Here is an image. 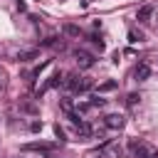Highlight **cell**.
Masks as SVG:
<instances>
[{
	"label": "cell",
	"mask_w": 158,
	"mask_h": 158,
	"mask_svg": "<svg viewBox=\"0 0 158 158\" xmlns=\"http://www.w3.org/2000/svg\"><path fill=\"white\" fill-rule=\"evenodd\" d=\"M89 104H91V106H99V109H101V106H104V104H106V99H101V96H99V94H94V96H91V101H89Z\"/></svg>",
	"instance_id": "obj_16"
},
{
	"label": "cell",
	"mask_w": 158,
	"mask_h": 158,
	"mask_svg": "<svg viewBox=\"0 0 158 158\" xmlns=\"http://www.w3.org/2000/svg\"><path fill=\"white\" fill-rule=\"evenodd\" d=\"M54 136H57V138H59V141H67V138H64V128H62V126H59V123H57V126H54Z\"/></svg>",
	"instance_id": "obj_18"
},
{
	"label": "cell",
	"mask_w": 158,
	"mask_h": 158,
	"mask_svg": "<svg viewBox=\"0 0 158 158\" xmlns=\"http://www.w3.org/2000/svg\"><path fill=\"white\" fill-rule=\"evenodd\" d=\"M133 77H136L138 81H146V79L151 77V64H148V62H141V64H136V69H133Z\"/></svg>",
	"instance_id": "obj_5"
},
{
	"label": "cell",
	"mask_w": 158,
	"mask_h": 158,
	"mask_svg": "<svg viewBox=\"0 0 158 158\" xmlns=\"http://www.w3.org/2000/svg\"><path fill=\"white\" fill-rule=\"evenodd\" d=\"M79 79H81L79 74H67V81H64V84H67V89H74V91H77V86H79Z\"/></svg>",
	"instance_id": "obj_11"
},
{
	"label": "cell",
	"mask_w": 158,
	"mask_h": 158,
	"mask_svg": "<svg viewBox=\"0 0 158 158\" xmlns=\"http://www.w3.org/2000/svg\"><path fill=\"white\" fill-rule=\"evenodd\" d=\"M37 57H40L37 49H25V52L17 54V62H32V59H37Z\"/></svg>",
	"instance_id": "obj_7"
},
{
	"label": "cell",
	"mask_w": 158,
	"mask_h": 158,
	"mask_svg": "<svg viewBox=\"0 0 158 158\" xmlns=\"http://www.w3.org/2000/svg\"><path fill=\"white\" fill-rule=\"evenodd\" d=\"M74 57H77V62H79V67H81V69H91V67H94V62H96V59H94L89 52H84V49H74Z\"/></svg>",
	"instance_id": "obj_2"
},
{
	"label": "cell",
	"mask_w": 158,
	"mask_h": 158,
	"mask_svg": "<svg viewBox=\"0 0 158 158\" xmlns=\"http://www.w3.org/2000/svg\"><path fill=\"white\" fill-rule=\"evenodd\" d=\"M89 40H91V44H94V47H99V52H104V42H101V37H99V35H89Z\"/></svg>",
	"instance_id": "obj_15"
},
{
	"label": "cell",
	"mask_w": 158,
	"mask_h": 158,
	"mask_svg": "<svg viewBox=\"0 0 158 158\" xmlns=\"http://www.w3.org/2000/svg\"><path fill=\"white\" fill-rule=\"evenodd\" d=\"M104 126H106V128H111V131H118V128H123V126H126V118H123L121 114H109V116L104 118Z\"/></svg>",
	"instance_id": "obj_1"
},
{
	"label": "cell",
	"mask_w": 158,
	"mask_h": 158,
	"mask_svg": "<svg viewBox=\"0 0 158 158\" xmlns=\"http://www.w3.org/2000/svg\"><path fill=\"white\" fill-rule=\"evenodd\" d=\"M151 15H153V7H151V5H143V7L138 10V15H136V17H138V22H148V20H151Z\"/></svg>",
	"instance_id": "obj_8"
},
{
	"label": "cell",
	"mask_w": 158,
	"mask_h": 158,
	"mask_svg": "<svg viewBox=\"0 0 158 158\" xmlns=\"http://www.w3.org/2000/svg\"><path fill=\"white\" fill-rule=\"evenodd\" d=\"M62 109L69 114V111H72V99H62Z\"/></svg>",
	"instance_id": "obj_20"
},
{
	"label": "cell",
	"mask_w": 158,
	"mask_h": 158,
	"mask_svg": "<svg viewBox=\"0 0 158 158\" xmlns=\"http://www.w3.org/2000/svg\"><path fill=\"white\" fill-rule=\"evenodd\" d=\"M0 89H2V84H0Z\"/></svg>",
	"instance_id": "obj_22"
},
{
	"label": "cell",
	"mask_w": 158,
	"mask_h": 158,
	"mask_svg": "<svg viewBox=\"0 0 158 158\" xmlns=\"http://www.w3.org/2000/svg\"><path fill=\"white\" fill-rule=\"evenodd\" d=\"M59 84H62V74H59V72H54V74H52V77L47 79V84H44V86H42L40 91H37V96H40V94H44L47 89H54V86H59Z\"/></svg>",
	"instance_id": "obj_6"
},
{
	"label": "cell",
	"mask_w": 158,
	"mask_h": 158,
	"mask_svg": "<svg viewBox=\"0 0 158 158\" xmlns=\"http://www.w3.org/2000/svg\"><path fill=\"white\" fill-rule=\"evenodd\" d=\"M77 133H79L81 138H89V136H91L94 131H91V126H89V123H84V121H79V123H77Z\"/></svg>",
	"instance_id": "obj_9"
},
{
	"label": "cell",
	"mask_w": 158,
	"mask_h": 158,
	"mask_svg": "<svg viewBox=\"0 0 158 158\" xmlns=\"http://www.w3.org/2000/svg\"><path fill=\"white\" fill-rule=\"evenodd\" d=\"M64 32H67L69 37H79V27H77V25H72V22H67V25H64Z\"/></svg>",
	"instance_id": "obj_13"
},
{
	"label": "cell",
	"mask_w": 158,
	"mask_h": 158,
	"mask_svg": "<svg viewBox=\"0 0 158 158\" xmlns=\"http://www.w3.org/2000/svg\"><path fill=\"white\" fill-rule=\"evenodd\" d=\"M40 44H42V47H54V44H57V37H47V40H42Z\"/></svg>",
	"instance_id": "obj_17"
},
{
	"label": "cell",
	"mask_w": 158,
	"mask_h": 158,
	"mask_svg": "<svg viewBox=\"0 0 158 158\" xmlns=\"http://www.w3.org/2000/svg\"><path fill=\"white\" fill-rule=\"evenodd\" d=\"M116 86H118V81H116V79H109V81L99 84V91H114Z\"/></svg>",
	"instance_id": "obj_12"
},
{
	"label": "cell",
	"mask_w": 158,
	"mask_h": 158,
	"mask_svg": "<svg viewBox=\"0 0 158 158\" xmlns=\"http://www.w3.org/2000/svg\"><path fill=\"white\" fill-rule=\"evenodd\" d=\"M22 109H25V111H30V114H35V106H32V104H22Z\"/></svg>",
	"instance_id": "obj_21"
},
{
	"label": "cell",
	"mask_w": 158,
	"mask_h": 158,
	"mask_svg": "<svg viewBox=\"0 0 158 158\" xmlns=\"http://www.w3.org/2000/svg\"><path fill=\"white\" fill-rule=\"evenodd\" d=\"M138 101H141V94H136V91H131V94L126 96V104H128V106H136Z\"/></svg>",
	"instance_id": "obj_14"
},
{
	"label": "cell",
	"mask_w": 158,
	"mask_h": 158,
	"mask_svg": "<svg viewBox=\"0 0 158 158\" xmlns=\"http://www.w3.org/2000/svg\"><path fill=\"white\" fill-rule=\"evenodd\" d=\"M138 40H141V35H138L136 30H131V32H128V42H138Z\"/></svg>",
	"instance_id": "obj_19"
},
{
	"label": "cell",
	"mask_w": 158,
	"mask_h": 158,
	"mask_svg": "<svg viewBox=\"0 0 158 158\" xmlns=\"http://www.w3.org/2000/svg\"><path fill=\"white\" fill-rule=\"evenodd\" d=\"M91 86H94V81H91L89 77H81V79H79V86H77V91H79V94H84V91H89Z\"/></svg>",
	"instance_id": "obj_10"
},
{
	"label": "cell",
	"mask_w": 158,
	"mask_h": 158,
	"mask_svg": "<svg viewBox=\"0 0 158 158\" xmlns=\"http://www.w3.org/2000/svg\"><path fill=\"white\" fill-rule=\"evenodd\" d=\"M22 151H37V153H52L54 146L52 143H42V141H35V143H25Z\"/></svg>",
	"instance_id": "obj_4"
},
{
	"label": "cell",
	"mask_w": 158,
	"mask_h": 158,
	"mask_svg": "<svg viewBox=\"0 0 158 158\" xmlns=\"http://www.w3.org/2000/svg\"><path fill=\"white\" fill-rule=\"evenodd\" d=\"M128 148H131L133 158H148V153L153 151V148H148V146H146V143H141V141H131V143H128Z\"/></svg>",
	"instance_id": "obj_3"
}]
</instances>
